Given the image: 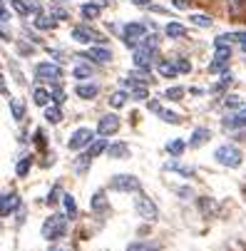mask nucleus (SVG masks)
<instances>
[{
	"instance_id": "nucleus-1",
	"label": "nucleus",
	"mask_w": 246,
	"mask_h": 251,
	"mask_svg": "<svg viewBox=\"0 0 246 251\" xmlns=\"http://www.w3.org/2000/svg\"><path fill=\"white\" fill-rule=\"evenodd\" d=\"M134 209H137V214H139V219H145V222H149V224L159 219V209H157L154 199L147 197L142 189H139L137 197H134Z\"/></svg>"
},
{
	"instance_id": "nucleus-2",
	"label": "nucleus",
	"mask_w": 246,
	"mask_h": 251,
	"mask_svg": "<svg viewBox=\"0 0 246 251\" xmlns=\"http://www.w3.org/2000/svg\"><path fill=\"white\" fill-rule=\"evenodd\" d=\"M67 234V217L65 214H52V217H48L43 222V236L48 241H57Z\"/></svg>"
},
{
	"instance_id": "nucleus-3",
	"label": "nucleus",
	"mask_w": 246,
	"mask_h": 251,
	"mask_svg": "<svg viewBox=\"0 0 246 251\" xmlns=\"http://www.w3.org/2000/svg\"><path fill=\"white\" fill-rule=\"evenodd\" d=\"M214 159H217L221 167L236 169V167H241L244 154H241V150H239V147H234V145H221V147L214 152Z\"/></svg>"
},
{
	"instance_id": "nucleus-4",
	"label": "nucleus",
	"mask_w": 246,
	"mask_h": 251,
	"mask_svg": "<svg viewBox=\"0 0 246 251\" xmlns=\"http://www.w3.org/2000/svg\"><path fill=\"white\" fill-rule=\"evenodd\" d=\"M110 189L132 194V192H139V189H142V182H139L134 174H115V176L110 179Z\"/></svg>"
},
{
	"instance_id": "nucleus-5",
	"label": "nucleus",
	"mask_w": 246,
	"mask_h": 251,
	"mask_svg": "<svg viewBox=\"0 0 246 251\" xmlns=\"http://www.w3.org/2000/svg\"><path fill=\"white\" fill-rule=\"evenodd\" d=\"M92 139H95V132L87 129V127H80V129H75L73 134H70L67 147L73 150V152H82V150L90 147V142H92Z\"/></svg>"
},
{
	"instance_id": "nucleus-6",
	"label": "nucleus",
	"mask_w": 246,
	"mask_h": 251,
	"mask_svg": "<svg viewBox=\"0 0 246 251\" xmlns=\"http://www.w3.org/2000/svg\"><path fill=\"white\" fill-rule=\"evenodd\" d=\"M147 35V27L142 25V23H127L124 27H122V40H124V45H129V48H134L139 40H142Z\"/></svg>"
},
{
	"instance_id": "nucleus-7",
	"label": "nucleus",
	"mask_w": 246,
	"mask_h": 251,
	"mask_svg": "<svg viewBox=\"0 0 246 251\" xmlns=\"http://www.w3.org/2000/svg\"><path fill=\"white\" fill-rule=\"evenodd\" d=\"M35 77L38 80H60L62 70L55 62H40V65H35Z\"/></svg>"
},
{
	"instance_id": "nucleus-8",
	"label": "nucleus",
	"mask_w": 246,
	"mask_h": 251,
	"mask_svg": "<svg viewBox=\"0 0 246 251\" xmlns=\"http://www.w3.org/2000/svg\"><path fill=\"white\" fill-rule=\"evenodd\" d=\"M157 55H159V48L137 45V50H134V65H137V67H149V62L157 60Z\"/></svg>"
},
{
	"instance_id": "nucleus-9",
	"label": "nucleus",
	"mask_w": 246,
	"mask_h": 251,
	"mask_svg": "<svg viewBox=\"0 0 246 251\" xmlns=\"http://www.w3.org/2000/svg\"><path fill=\"white\" fill-rule=\"evenodd\" d=\"M73 40L80 43V45H87V43H104L102 35H97L95 30H90V27H85V25H80V27L73 30Z\"/></svg>"
},
{
	"instance_id": "nucleus-10",
	"label": "nucleus",
	"mask_w": 246,
	"mask_h": 251,
	"mask_svg": "<svg viewBox=\"0 0 246 251\" xmlns=\"http://www.w3.org/2000/svg\"><path fill=\"white\" fill-rule=\"evenodd\" d=\"M117 129H120V117H117V115H104V117H99V122H97L99 137H110V134H115Z\"/></svg>"
},
{
	"instance_id": "nucleus-11",
	"label": "nucleus",
	"mask_w": 246,
	"mask_h": 251,
	"mask_svg": "<svg viewBox=\"0 0 246 251\" xmlns=\"http://www.w3.org/2000/svg\"><path fill=\"white\" fill-rule=\"evenodd\" d=\"M20 204L18 194H8V197H0V219L10 217V214L15 211V206Z\"/></svg>"
},
{
	"instance_id": "nucleus-12",
	"label": "nucleus",
	"mask_w": 246,
	"mask_h": 251,
	"mask_svg": "<svg viewBox=\"0 0 246 251\" xmlns=\"http://www.w3.org/2000/svg\"><path fill=\"white\" fill-rule=\"evenodd\" d=\"M75 92H77L80 100H95L99 95V85L97 82H80Z\"/></svg>"
},
{
	"instance_id": "nucleus-13",
	"label": "nucleus",
	"mask_w": 246,
	"mask_h": 251,
	"mask_svg": "<svg viewBox=\"0 0 246 251\" xmlns=\"http://www.w3.org/2000/svg\"><path fill=\"white\" fill-rule=\"evenodd\" d=\"M85 57H90L92 62H110L112 60V50H107V48H90L87 52H85Z\"/></svg>"
},
{
	"instance_id": "nucleus-14",
	"label": "nucleus",
	"mask_w": 246,
	"mask_h": 251,
	"mask_svg": "<svg viewBox=\"0 0 246 251\" xmlns=\"http://www.w3.org/2000/svg\"><path fill=\"white\" fill-rule=\"evenodd\" d=\"M107 154H110V159H127L129 147L124 145V142H120V145H107Z\"/></svg>"
},
{
	"instance_id": "nucleus-15",
	"label": "nucleus",
	"mask_w": 246,
	"mask_h": 251,
	"mask_svg": "<svg viewBox=\"0 0 246 251\" xmlns=\"http://www.w3.org/2000/svg\"><path fill=\"white\" fill-rule=\"evenodd\" d=\"M99 13H102L99 3H85V5L80 8V15H82L85 20H97V18H99Z\"/></svg>"
},
{
	"instance_id": "nucleus-16",
	"label": "nucleus",
	"mask_w": 246,
	"mask_h": 251,
	"mask_svg": "<svg viewBox=\"0 0 246 251\" xmlns=\"http://www.w3.org/2000/svg\"><path fill=\"white\" fill-rule=\"evenodd\" d=\"M224 127H226V129H241V127H246V110H241V112L234 115V117H226V120H224Z\"/></svg>"
},
{
	"instance_id": "nucleus-17",
	"label": "nucleus",
	"mask_w": 246,
	"mask_h": 251,
	"mask_svg": "<svg viewBox=\"0 0 246 251\" xmlns=\"http://www.w3.org/2000/svg\"><path fill=\"white\" fill-rule=\"evenodd\" d=\"M212 137V132H209L206 127H199V129H194V134H192V139H189V147H201L204 142Z\"/></svg>"
},
{
	"instance_id": "nucleus-18",
	"label": "nucleus",
	"mask_w": 246,
	"mask_h": 251,
	"mask_svg": "<svg viewBox=\"0 0 246 251\" xmlns=\"http://www.w3.org/2000/svg\"><path fill=\"white\" fill-rule=\"evenodd\" d=\"M87 150H90V152H87V157H90V159L99 157L102 152H107V139H92Z\"/></svg>"
},
{
	"instance_id": "nucleus-19",
	"label": "nucleus",
	"mask_w": 246,
	"mask_h": 251,
	"mask_svg": "<svg viewBox=\"0 0 246 251\" xmlns=\"http://www.w3.org/2000/svg\"><path fill=\"white\" fill-rule=\"evenodd\" d=\"M50 100H52V97H50V92H48L45 87H35V90H32V102L38 104V107H48Z\"/></svg>"
},
{
	"instance_id": "nucleus-20",
	"label": "nucleus",
	"mask_w": 246,
	"mask_h": 251,
	"mask_svg": "<svg viewBox=\"0 0 246 251\" xmlns=\"http://www.w3.org/2000/svg\"><path fill=\"white\" fill-rule=\"evenodd\" d=\"M214 65H219V67H224L229 60H231V48L229 45H217V52H214Z\"/></svg>"
},
{
	"instance_id": "nucleus-21",
	"label": "nucleus",
	"mask_w": 246,
	"mask_h": 251,
	"mask_svg": "<svg viewBox=\"0 0 246 251\" xmlns=\"http://www.w3.org/2000/svg\"><path fill=\"white\" fill-rule=\"evenodd\" d=\"M184 150H187V142H184V139H172V142H167V152H169L172 157H182Z\"/></svg>"
},
{
	"instance_id": "nucleus-22",
	"label": "nucleus",
	"mask_w": 246,
	"mask_h": 251,
	"mask_svg": "<svg viewBox=\"0 0 246 251\" xmlns=\"http://www.w3.org/2000/svg\"><path fill=\"white\" fill-rule=\"evenodd\" d=\"M164 32H167V38H172V40H177V38H184V35H187L184 25H179V23H167Z\"/></svg>"
},
{
	"instance_id": "nucleus-23",
	"label": "nucleus",
	"mask_w": 246,
	"mask_h": 251,
	"mask_svg": "<svg viewBox=\"0 0 246 251\" xmlns=\"http://www.w3.org/2000/svg\"><path fill=\"white\" fill-rule=\"evenodd\" d=\"M162 246L157 241H134L127 246V251H159Z\"/></svg>"
},
{
	"instance_id": "nucleus-24",
	"label": "nucleus",
	"mask_w": 246,
	"mask_h": 251,
	"mask_svg": "<svg viewBox=\"0 0 246 251\" xmlns=\"http://www.w3.org/2000/svg\"><path fill=\"white\" fill-rule=\"evenodd\" d=\"M62 206H65V217H67V219H73L75 214H77V204H75V197H70V194H62Z\"/></svg>"
},
{
	"instance_id": "nucleus-25",
	"label": "nucleus",
	"mask_w": 246,
	"mask_h": 251,
	"mask_svg": "<svg viewBox=\"0 0 246 251\" xmlns=\"http://www.w3.org/2000/svg\"><path fill=\"white\" fill-rule=\"evenodd\" d=\"M154 112H157V115H159V117H162V120H164L167 125H179V122H182V117H179L177 112H172V110H164V107H157Z\"/></svg>"
},
{
	"instance_id": "nucleus-26",
	"label": "nucleus",
	"mask_w": 246,
	"mask_h": 251,
	"mask_svg": "<svg viewBox=\"0 0 246 251\" xmlns=\"http://www.w3.org/2000/svg\"><path fill=\"white\" fill-rule=\"evenodd\" d=\"M90 206H92L95 211H104V209H107V194H104V192H95Z\"/></svg>"
},
{
	"instance_id": "nucleus-27",
	"label": "nucleus",
	"mask_w": 246,
	"mask_h": 251,
	"mask_svg": "<svg viewBox=\"0 0 246 251\" xmlns=\"http://www.w3.org/2000/svg\"><path fill=\"white\" fill-rule=\"evenodd\" d=\"M55 25H57V23H55L50 15H43V10L35 15V27H40V30H52Z\"/></svg>"
},
{
	"instance_id": "nucleus-28",
	"label": "nucleus",
	"mask_w": 246,
	"mask_h": 251,
	"mask_svg": "<svg viewBox=\"0 0 246 251\" xmlns=\"http://www.w3.org/2000/svg\"><path fill=\"white\" fill-rule=\"evenodd\" d=\"M45 120H48L50 125H60V122H62L60 107H45Z\"/></svg>"
},
{
	"instance_id": "nucleus-29",
	"label": "nucleus",
	"mask_w": 246,
	"mask_h": 251,
	"mask_svg": "<svg viewBox=\"0 0 246 251\" xmlns=\"http://www.w3.org/2000/svg\"><path fill=\"white\" fill-rule=\"evenodd\" d=\"M127 100H129V95H127L124 90H117V92H112L110 104H112V107H124V104H127Z\"/></svg>"
},
{
	"instance_id": "nucleus-30",
	"label": "nucleus",
	"mask_w": 246,
	"mask_h": 251,
	"mask_svg": "<svg viewBox=\"0 0 246 251\" xmlns=\"http://www.w3.org/2000/svg\"><path fill=\"white\" fill-rule=\"evenodd\" d=\"M164 169H172V172H179L182 176H194V169H189V167H182L179 162H167V164H164Z\"/></svg>"
},
{
	"instance_id": "nucleus-31",
	"label": "nucleus",
	"mask_w": 246,
	"mask_h": 251,
	"mask_svg": "<svg viewBox=\"0 0 246 251\" xmlns=\"http://www.w3.org/2000/svg\"><path fill=\"white\" fill-rule=\"evenodd\" d=\"M73 75H75L77 80H90V77H92V67H90V65H77V67L73 70Z\"/></svg>"
},
{
	"instance_id": "nucleus-32",
	"label": "nucleus",
	"mask_w": 246,
	"mask_h": 251,
	"mask_svg": "<svg viewBox=\"0 0 246 251\" xmlns=\"http://www.w3.org/2000/svg\"><path fill=\"white\" fill-rule=\"evenodd\" d=\"M149 97V90H147V85H137L134 90H132V100H137V102H145Z\"/></svg>"
},
{
	"instance_id": "nucleus-33",
	"label": "nucleus",
	"mask_w": 246,
	"mask_h": 251,
	"mask_svg": "<svg viewBox=\"0 0 246 251\" xmlns=\"http://www.w3.org/2000/svg\"><path fill=\"white\" fill-rule=\"evenodd\" d=\"M159 75H162V77H177L179 73H177V67H174V65H169V62H159Z\"/></svg>"
},
{
	"instance_id": "nucleus-34",
	"label": "nucleus",
	"mask_w": 246,
	"mask_h": 251,
	"mask_svg": "<svg viewBox=\"0 0 246 251\" xmlns=\"http://www.w3.org/2000/svg\"><path fill=\"white\" fill-rule=\"evenodd\" d=\"M10 112H13V117H15V120L20 122V120L25 117V107H23V104H20L18 100H10Z\"/></svg>"
},
{
	"instance_id": "nucleus-35",
	"label": "nucleus",
	"mask_w": 246,
	"mask_h": 251,
	"mask_svg": "<svg viewBox=\"0 0 246 251\" xmlns=\"http://www.w3.org/2000/svg\"><path fill=\"white\" fill-rule=\"evenodd\" d=\"M30 164H32V159H30V157H23V159L15 164V172H18V176H25V174L30 172Z\"/></svg>"
},
{
	"instance_id": "nucleus-36",
	"label": "nucleus",
	"mask_w": 246,
	"mask_h": 251,
	"mask_svg": "<svg viewBox=\"0 0 246 251\" xmlns=\"http://www.w3.org/2000/svg\"><path fill=\"white\" fill-rule=\"evenodd\" d=\"M189 20L197 27H212V18H209V15H189Z\"/></svg>"
},
{
	"instance_id": "nucleus-37",
	"label": "nucleus",
	"mask_w": 246,
	"mask_h": 251,
	"mask_svg": "<svg viewBox=\"0 0 246 251\" xmlns=\"http://www.w3.org/2000/svg\"><path fill=\"white\" fill-rule=\"evenodd\" d=\"M174 67H177V73H192V62L189 60H184V57H177V60H174Z\"/></svg>"
},
{
	"instance_id": "nucleus-38",
	"label": "nucleus",
	"mask_w": 246,
	"mask_h": 251,
	"mask_svg": "<svg viewBox=\"0 0 246 251\" xmlns=\"http://www.w3.org/2000/svg\"><path fill=\"white\" fill-rule=\"evenodd\" d=\"M164 97H167V100H182V97H184V87H169V90L164 92Z\"/></svg>"
},
{
	"instance_id": "nucleus-39",
	"label": "nucleus",
	"mask_w": 246,
	"mask_h": 251,
	"mask_svg": "<svg viewBox=\"0 0 246 251\" xmlns=\"http://www.w3.org/2000/svg\"><path fill=\"white\" fill-rule=\"evenodd\" d=\"M226 3H229V13H241L244 10V5H246V0H226Z\"/></svg>"
},
{
	"instance_id": "nucleus-40",
	"label": "nucleus",
	"mask_w": 246,
	"mask_h": 251,
	"mask_svg": "<svg viewBox=\"0 0 246 251\" xmlns=\"http://www.w3.org/2000/svg\"><path fill=\"white\" fill-rule=\"evenodd\" d=\"M13 8H15L20 15H27V13H30V5L25 3V0H13Z\"/></svg>"
},
{
	"instance_id": "nucleus-41",
	"label": "nucleus",
	"mask_w": 246,
	"mask_h": 251,
	"mask_svg": "<svg viewBox=\"0 0 246 251\" xmlns=\"http://www.w3.org/2000/svg\"><path fill=\"white\" fill-rule=\"evenodd\" d=\"M224 104H226V107H241V97H236V95H229V97L224 100Z\"/></svg>"
},
{
	"instance_id": "nucleus-42",
	"label": "nucleus",
	"mask_w": 246,
	"mask_h": 251,
	"mask_svg": "<svg viewBox=\"0 0 246 251\" xmlns=\"http://www.w3.org/2000/svg\"><path fill=\"white\" fill-rule=\"evenodd\" d=\"M80 159H82V162H77V164H75V169H77V172H85V169L90 167V157L85 154V157H80Z\"/></svg>"
},
{
	"instance_id": "nucleus-43",
	"label": "nucleus",
	"mask_w": 246,
	"mask_h": 251,
	"mask_svg": "<svg viewBox=\"0 0 246 251\" xmlns=\"http://www.w3.org/2000/svg\"><path fill=\"white\" fill-rule=\"evenodd\" d=\"M50 97H52L57 104H62V102H65V92H62V90H55V92H50Z\"/></svg>"
},
{
	"instance_id": "nucleus-44",
	"label": "nucleus",
	"mask_w": 246,
	"mask_h": 251,
	"mask_svg": "<svg viewBox=\"0 0 246 251\" xmlns=\"http://www.w3.org/2000/svg\"><path fill=\"white\" fill-rule=\"evenodd\" d=\"M35 145H38V147H45V132H35Z\"/></svg>"
},
{
	"instance_id": "nucleus-45",
	"label": "nucleus",
	"mask_w": 246,
	"mask_h": 251,
	"mask_svg": "<svg viewBox=\"0 0 246 251\" xmlns=\"http://www.w3.org/2000/svg\"><path fill=\"white\" fill-rule=\"evenodd\" d=\"M231 40H239V43H246V30H239V32H231Z\"/></svg>"
},
{
	"instance_id": "nucleus-46",
	"label": "nucleus",
	"mask_w": 246,
	"mask_h": 251,
	"mask_svg": "<svg viewBox=\"0 0 246 251\" xmlns=\"http://www.w3.org/2000/svg\"><path fill=\"white\" fill-rule=\"evenodd\" d=\"M174 8H177V10H187L189 8V0H174Z\"/></svg>"
},
{
	"instance_id": "nucleus-47",
	"label": "nucleus",
	"mask_w": 246,
	"mask_h": 251,
	"mask_svg": "<svg viewBox=\"0 0 246 251\" xmlns=\"http://www.w3.org/2000/svg\"><path fill=\"white\" fill-rule=\"evenodd\" d=\"M132 5H137V8H149L152 3H149V0H132Z\"/></svg>"
},
{
	"instance_id": "nucleus-48",
	"label": "nucleus",
	"mask_w": 246,
	"mask_h": 251,
	"mask_svg": "<svg viewBox=\"0 0 246 251\" xmlns=\"http://www.w3.org/2000/svg\"><path fill=\"white\" fill-rule=\"evenodd\" d=\"M57 197H60V189H52V194L48 197V204H55V201H57Z\"/></svg>"
},
{
	"instance_id": "nucleus-49",
	"label": "nucleus",
	"mask_w": 246,
	"mask_h": 251,
	"mask_svg": "<svg viewBox=\"0 0 246 251\" xmlns=\"http://www.w3.org/2000/svg\"><path fill=\"white\" fill-rule=\"evenodd\" d=\"M0 92L8 95V85H5V77H3V75H0Z\"/></svg>"
},
{
	"instance_id": "nucleus-50",
	"label": "nucleus",
	"mask_w": 246,
	"mask_h": 251,
	"mask_svg": "<svg viewBox=\"0 0 246 251\" xmlns=\"http://www.w3.org/2000/svg\"><path fill=\"white\" fill-rule=\"evenodd\" d=\"M8 18H10V15H8V10H5V8H3V5H0V20H3V23H5V20H8Z\"/></svg>"
},
{
	"instance_id": "nucleus-51",
	"label": "nucleus",
	"mask_w": 246,
	"mask_h": 251,
	"mask_svg": "<svg viewBox=\"0 0 246 251\" xmlns=\"http://www.w3.org/2000/svg\"><path fill=\"white\" fill-rule=\"evenodd\" d=\"M177 194H182V197H194L192 189H177Z\"/></svg>"
},
{
	"instance_id": "nucleus-52",
	"label": "nucleus",
	"mask_w": 246,
	"mask_h": 251,
	"mask_svg": "<svg viewBox=\"0 0 246 251\" xmlns=\"http://www.w3.org/2000/svg\"><path fill=\"white\" fill-rule=\"evenodd\" d=\"M48 251H67V249H65V246H50Z\"/></svg>"
},
{
	"instance_id": "nucleus-53",
	"label": "nucleus",
	"mask_w": 246,
	"mask_h": 251,
	"mask_svg": "<svg viewBox=\"0 0 246 251\" xmlns=\"http://www.w3.org/2000/svg\"><path fill=\"white\" fill-rule=\"evenodd\" d=\"M241 50H244V52H246V43H241Z\"/></svg>"
},
{
	"instance_id": "nucleus-54",
	"label": "nucleus",
	"mask_w": 246,
	"mask_h": 251,
	"mask_svg": "<svg viewBox=\"0 0 246 251\" xmlns=\"http://www.w3.org/2000/svg\"><path fill=\"white\" fill-rule=\"evenodd\" d=\"M244 110H246V107H244Z\"/></svg>"
}]
</instances>
